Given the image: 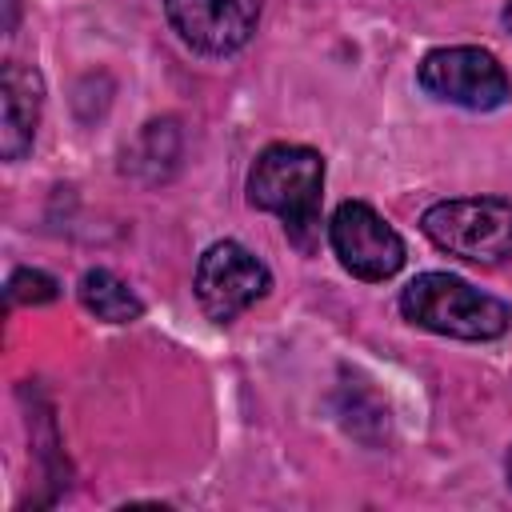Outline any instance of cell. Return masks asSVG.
<instances>
[{"label":"cell","instance_id":"cell-12","mask_svg":"<svg viewBox=\"0 0 512 512\" xmlns=\"http://www.w3.org/2000/svg\"><path fill=\"white\" fill-rule=\"evenodd\" d=\"M504 476H508V484H512V448H508V456H504Z\"/></svg>","mask_w":512,"mask_h":512},{"label":"cell","instance_id":"cell-6","mask_svg":"<svg viewBox=\"0 0 512 512\" xmlns=\"http://www.w3.org/2000/svg\"><path fill=\"white\" fill-rule=\"evenodd\" d=\"M192 288H196V300H200V308H204L208 320L232 324L240 312H248L256 300L268 296L272 272L240 240H216L196 260Z\"/></svg>","mask_w":512,"mask_h":512},{"label":"cell","instance_id":"cell-5","mask_svg":"<svg viewBox=\"0 0 512 512\" xmlns=\"http://www.w3.org/2000/svg\"><path fill=\"white\" fill-rule=\"evenodd\" d=\"M328 244L340 260V268L364 284L392 280L408 260L404 236L364 200L336 204V212L328 220Z\"/></svg>","mask_w":512,"mask_h":512},{"label":"cell","instance_id":"cell-7","mask_svg":"<svg viewBox=\"0 0 512 512\" xmlns=\"http://www.w3.org/2000/svg\"><path fill=\"white\" fill-rule=\"evenodd\" d=\"M164 16L192 52L232 56L252 40L260 0H164Z\"/></svg>","mask_w":512,"mask_h":512},{"label":"cell","instance_id":"cell-1","mask_svg":"<svg viewBox=\"0 0 512 512\" xmlns=\"http://www.w3.org/2000/svg\"><path fill=\"white\" fill-rule=\"evenodd\" d=\"M248 204L272 212L284 236L312 252L320 240V200H324V156L308 144H268L244 180Z\"/></svg>","mask_w":512,"mask_h":512},{"label":"cell","instance_id":"cell-9","mask_svg":"<svg viewBox=\"0 0 512 512\" xmlns=\"http://www.w3.org/2000/svg\"><path fill=\"white\" fill-rule=\"evenodd\" d=\"M76 296H80L84 312H92L104 324H132L144 316V300L128 288V280H120L108 268H88L76 284Z\"/></svg>","mask_w":512,"mask_h":512},{"label":"cell","instance_id":"cell-10","mask_svg":"<svg viewBox=\"0 0 512 512\" xmlns=\"http://www.w3.org/2000/svg\"><path fill=\"white\" fill-rule=\"evenodd\" d=\"M4 296H8V308H20V304H52L56 296H60V284H56V276H48L44 268H16L12 276H8V288H4Z\"/></svg>","mask_w":512,"mask_h":512},{"label":"cell","instance_id":"cell-8","mask_svg":"<svg viewBox=\"0 0 512 512\" xmlns=\"http://www.w3.org/2000/svg\"><path fill=\"white\" fill-rule=\"evenodd\" d=\"M44 108V80L32 64L4 60L0 68V156L8 164L24 160L36 144Z\"/></svg>","mask_w":512,"mask_h":512},{"label":"cell","instance_id":"cell-3","mask_svg":"<svg viewBox=\"0 0 512 512\" xmlns=\"http://www.w3.org/2000/svg\"><path fill=\"white\" fill-rule=\"evenodd\" d=\"M420 232L448 256L468 264H504L512 260V200L504 196H456L436 200L420 216Z\"/></svg>","mask_w":512,"mask_h":512},{"label":"cell","instance_id":"cell-11","mask_svg":"<svg viewBox=\"0 0 512 512\" xmlns=\"http://www.w3.org/2000/svg\"><path fill=\"white\" fill-rule=\"evenodd\" d=\"M500 20H504V28H508V32H512V0H508V4H504V12H500Z\"/></svg>","mask_w":512,"mask_h":512},{"label":"cell","instance_id":"cell-2","mask_svg":"<svg viewBox=\"0 0 512 512\" xmlns=\"http://www.w3.org/2000/svg\"><path fill=\"white\" fill-rule=\"evenodd\" d=\"M400 316L448 340H500L512 328V304L480 292L452 272H420L400 288Z\"/></svg>","mask_w":512,"mask_h":512},{"label":"cell","instance_id":"cell-4","mask_svg":"<svg viewBox=\"0 0 512 512\" xmlns=\"http://www.w3.org/2000/svg\"><path fill=\"white\" fill-rule=\"evenodd\" d=\"M416 84L432 100L464 112H496L512 100V76L488 48L476 44H448L424 52V60L416 64Z\"/></svg>","mask_w":512,"mask_h":512}]
</instances>
